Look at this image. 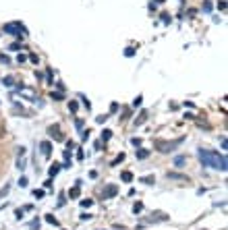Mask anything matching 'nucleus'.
I'll use <instances>...</instances> for the list:
<instances>
[{
    "mask_svg": "<svg viewBox=\"0 0 228 230\" xmlns=\"http://www.w3.org/2000/svg\"><path fill=\"white\" fill-rule=\"evenodd\" d=\"M60 168H62V166H60V164H52V166H50V170H48V172H50V176H56V174H58V170H60Z\"/></svg>",
    "mask_w": 228,
    "mask_h": 230,
    "instance_id": "obj_12",
    "label": "nucleus"
},
{
    "mask_svg": "<svg viewBox=\"0 0 228 230\" xmlns=\"http://www.w3.org/2000/svg\"><path fill=\"white\" fill-rule=\"evenodd\" d=\"M166 178H170V180H180V182H189V176L176 174V172H168V174H166Z\"/></svg>",
    "mask_w": 228,
    "mask_h": 230,
    "instance_id": "obj_8",
    "label": "nucleus"
},
{
    "mask_svg": "<svg viewBox=\"0 0 228 230\" xmlns=\"http://www.w3.org/2000/svg\"><path fill=\"white\" fill-rule=\"evenodd\" d=\"M141 102H143V95H137V98L133 100V108H137V106H141Z\"/></svg>",
    "mask_w": 228,
    "mask_h": 230,
    "instance_id": "obj_20",
    "label": "nucleus"
},
{
    "mask_svg": "<svg viewBox=\"0 0 228 230\" xmlns=\"http://www.w3.org/2000/svg\"><path fill=\"white\" fill-rule=\"evenodd\" d=\"M4 33H13V35H17V38L21 40L23 35L27 33V29H25L21 23H6L4 25Z\"/></svg>",
    "mask_w": 228,
    "mask_h": 230,
    "instance_id": "obj_3",
    "label": "nucleus"
},
{
    "mask_svg": "<svg viewBox=\"0 0 228 230\" xmlns=\"http://www.w3.org/2000/svg\"><path fill=\"white\" fill-rule=\"evenodd\" d=\"M139 180H141V182H145V184H154V182H156V178H154V176H141Z\"/></svg>",
    "mask_w": 228,
    "mask_h": 230,
    "instance_id": "obj_15",
    "label": "nucleus"
},
{
    "mask_svg": "<svg viewBox=\"0 0 228 230\" xmlns=\"http://www.w3.org/2000/svg\"><path fill=\"white\" fill-rule=\"evenodd\" d=\"M145 120H147V110H143V112H141V114H139V116L135 118V127H141Z\"/></svg>",
    "mask_w": 228,
    "mask_h": 230,
    "instance_id": "obj_10",
    "label": "nucleus"
},
{
    "mask_svg": "<svg viewBox=\"0 0 228 230\" xmlns=\"http://www.w3.org/2000/svg\"><path fill=\"white\" fill-rule=\"evenodd\" d=\"M110 137H112V131H108V129H104V131H102V141H108Z\"/></svg>",
    "mask_w": 228,
    "mask_h": 230,
    "instance_id": "obj_18",
    "label": "nucleus"
},
{
    "mask_svg": "<svg viewBox=\"0 0 228 230\" xmlns=\"http://www.w3.org/2000/svg\"><path fill=\"white\" fill-rule=\"evenodd\" d=\"M133 54H135L133 48H127V50H125V56H133Z\"/></svg>",
    "mask_w": 228,
    "mask_h": 230,
    "instance_id": "obj_31",
    "label": "nucleus"
},
{
    "mask_svg": "<svg viewBox=\"0 0 228 230\" xmlns=\"http://www.w3.org/2000/svg\"><path fill=\"white\" fill-rule=\"evenodd\" d=\"M116 193H118V187H116V184H108V187L102 191V197H104V199H112Z\"/></svg>",
    "mask_w": 228,
    "mask_h": 230,
    "instance_id": "obj_5",
    "label": "nucleus"
},
{
    "mask_svg": "<svg viewBox=\"0 0 228 230\" xmlns=\"http://www.w3.org/2000/svg\"><path fill=\"white\" fill-rule=\"evenodd\" d=\"M203 11H205V13H209V11H212V2H209V0H205V4H203Z\"/></svg>",
    "mask_w": 228,
    "mask_h": 230,
    "instance_id": "obj_25",
    "label": "nucleus"
},
{
    "mask_svg": "<svg viewBox=\"0 0 228 230\" xmlns=\"http://www.w3.org/2000/svg\"><path fill=\"white\" fill-rule=\"evenodd\" d=\"M95 120H98V122H100V125H102V122H106V120H108V114H102V116H98V118H95Z\"/></svg>",
    "mask_w": 228,
    "mask_h": 230,
    "instance_id": "obj_27",
    "label": "nucleus"
},
{
    "mask_svg": "<svg viewBox=\"0 0 228 230\" xmlns=\"http://www.w3.org/2000/svg\"><path fill=\"white\" fill-rule=\"evenodd\" d=\"M46 220H48V222H50V224H54V226H58V220H56L54 216H52V214H48V216H46Z\"/></svg>",
    "mask_w": 228,
    "mask_h": 230,
    "instance_id": "obj_22",
    "label": "nucleus"
},
{
    "mask_svg": "<svg viewBox=\"0 0 228 230\" xmlns=\"http://www.w3.org/2000/svg\"><path fill=\"white\" fill-rule=\"evenodd\" d=\"M122 160H125V154H120V156L116 158V160H114V162H112V166H116V164H120Z\"/></svg>",
    "mask_w": 228,
    "mask_h": 230,
    "instance_id": "obj_26",
    "label": "nucleus"
},
{
    "mask_svg": "<svg viewBox=\"0 0 228 230\" xmlns=\"http://www.w3.org/2000/svg\"><path fill=\"white\" fill-rule=\"evenodd\" d=\"M17 168L25 170V154H19V160H17Z\"/></svg>",
    "mask_w": 228,
    "mask_h": 230,
    "instance_id": "obj_11",
    "label": "nucleus"
},
{
    "mask_svg": "<svg viewBox=\"0 0 228 230\" xmlns=\"http://www.w3.org/2000/svg\"><path fill=\"white\" fill-rule=\"evenodd\" d=\"M120 178L125 180V182H131V180H133V174H131V172H122V174H120Z\"/></svg>",
    "mask_w": 228,
    "mask_h": 230,
    "instance_id": "obj_17",
    "label": "nucleus"
},
{
    "mask_svg": "<svg viewBox=\"0 0 228 230\" xmlns=\"http://www.w3.org/2000/svg\"><path fill=\"white\" fill-rule=\"evenodd\" d=\"M68 110H71V112H77V110H79V104H77V102H68Z\"/></svg>",
    "mask_w": 228,
    "mask_h": 230,
    "instance_id": "obj_21",
    "label": "nucleus"
},
{
    "mask_svg": "<svg viewBox=\"0 0 228 230\" xmlns=\"http://www.w3.org/2000/svg\"><path fill=\"white\" fill-rule=\"evenodd\" d=\"M17 60H19V62H25V60H27V56H25V54H19V58H17Z\"/></svg>",
    "mask_w": 228,
    "mask_h": 230,
    "instance_id": "obj_38",
    "label": "nucleus"
},
{
    "mask_svg": "<svg viewBox=\"0 0 228 230\" xmlns=\"http://www.w3.org/2000/svg\"><path fill=\"white\" fill-rule=\"evenodd\" d=\"M29 60L31 62H38V54H29Z\"/></svg>",
    "mask_w": 228,
    "mask_h": 230,
    "instance_id": "obj_37",
    "label": "nucleus"
},
{
    "mask_svg": "<svg viewBox=\"0 0 228 230\" xmlns=\"http://www.w3.org/2000/svg\"><path fill=\"white\" fill-rule=\"evenodd\" d=\"M91 205H93L91 199H83V201H81V207H91Z\"/></svg>",
    "mask_w": 228,
    "mask_h": 230,
    "instance_id": "obj_24",
    "label": "nucleus"
},
{
    "mask_svg": "<svg viewBox=\"0 0 228 230\" xmlns=\"http://www.w3.org/2000/svg\"><path fill=\"white\" fill-rule=\"evenodd\" d=\"M23 214H25V209H17V211H15V216H17V220H21V218H23Z\"/></svg>",
    "mask_w": 228,
    "mask_h": 230,
    "instance_id": "obj_29",
    "label": "nucleus"
},
{
    "mask_svg": "<svg viewBox=\"0 0 228 230\" xmlns=\"http://www.w3.org/2000/svg\"><path fill=\"white\" fill-rule=\"evenodd\" d=\"M40 149H42L44 158H50V154H52V143H50V141H42V143H40Z\"/></svg>",
    "mask_w": 228,
    "mask_h": 230,
    "instance_id": "obj_6",
    "label": "nucleus"
},
{
    "mask_svg": "<svg viewBox=\"0 0 228 230\" xmlns=\"http://www.w3.org/2000/svg\"><path fill=\"white\" fill-rule=\"evenodd\" d=\"M143 209V203H135V205H133V211H135V214H137V211H141Z\"/></svg>",
    "mask_w": 228,
    "mask_h": 230,
    "instance_id": "obj_28",
    "label": "nucleus"
},
{
    "mask_svg": "<svg viewBox=\"0 0 228 230\" xmlns=\"http://www.w3.org/2000/svg\"><path fill=\"white\" fill-rule=\"evenodd\" d=\"M147 156H150V152H147V149H139V152H137V158H139V160H145Z\"/></svg>",
    "mask_w": 228,
    "mask_h": 230,
    "instance_id": "obj_16",
    "label": "nucleus"
},
{
    "mask_svg": "<svg viewBox=\"0 0 228 230\" xmlns=\"http://www.w3.org/2000/svg\"><path fill=\"white\" fill-rule=\"evenodd\" d=\"M8 191H11V184H4V187L0 189V199H2L4 195H8Z\"/></svg>",
    "mask_w": 228,
    "mask_h": 230,
    "instance_id": "obj_19",
    "label": "nucleus"
},
{
    "mask_svg": "<svg viewBox=\"0 0 228 230\" xmlns=\"http://www.w3.org/2000/svg\"><path fill=\"white\" fill-rule=\"evenodd\" d=\"M79 195H81V184H75V187L68 191V197H71V199H77Z\"/></svg>",
    "mask_w": 228,
    "mask_h": 230,
    "instance_id": "obj_9",
    "label": "nucleus"
},
{
    "mask_svg": "<svg viewBox=\"0 0 228 230\" xmlns=\"http://www.w3.org/2000/svg\"><path fill=\"white\" fill-rule=\"evenodd\" d=\"M2 83H4V87H13V85H15V77H11V75L4 77V81H2Z\"/></svg>",
    "mask_w": 228,
    "mask_h": 230,
    "instance_id": "obj_14",
    "label": "nucleus"
},
{
    "mask_svg": "<svg viewBox=\"0 0 228 230\" xmlns=\"http://www.w3.org/2000/svg\"><path fill=\"white\" fill-rule=\"evenodd\" d=\"M199 162L205 168H214V170H222V172H226L228 168L226 158L216 152H209V149H199Z\"/></svg>",
    "mask_w": 228,
    "mask_h": 230,
    "instance_id": "obj_1",
    "label": "nucleus"
},
{
    "mask_svg": "<svg viewBox=\"0 0 228 230\" xmlns=\"http://www.w3.org/2000/svg\"><path fill=\"white\" fill-rule=\"evenodd\" d=\"M0 60H2L4 64H8V62H11V60H8V56H6V54H0Z\"/></svg>",
    "mask_w": 228,
    "mask_h": 230,
    "instance_id": "obj_32",
    "label": "nucleus"
},
{
    "mask_svg": "<svg viewBox=\"0 0 228 230\" xmlns=\"http://www.w3.org/2000/svg\"><path fill=\"white\" fill-rule=\"evenodd\" d=\"M180 143H182V139H176V141H164V139H158L154 145H156V149H158L160 154H170V152H174V149H176Z\"/></svg>",
    "mask_w": 228,
    "mask_h": 230,
    "instance_id": "obj_2",
    "label": "nucleus"
},
{
    "mask_svg": "<svg viewBox=\"0 0 228 230\" xmlns=\"http://www.w3.org/2000/svg\"><path fill=\"white\" fill-rule=\"evenodd\" d=\"M33 197H38V199H42V197H44V191H33Z\"/></svg>",
    "mask_w": 228,
    "mask_h": 230,
    "instance_id": "obj_33",
    "label": "nucleus"
},
{
    "mask_svg": "<svg viewBox=\"0 0 228 230\" xmlns=\"http://www.w3.org/2000/svg\"><path fill=\"white\" fill-rule=\"evenodd\" d=\"M17 93H19L21 98H27L29 102H40V100H38V93L33 91L31 87H19V91H17Z\"/></svg>",
    "mask_w": 228,
    "mask_h": 230,
    "instance_id": "obj_4",
    "label": "nucleus"
},
{
    "mask_svg": "<svg viewBox=\"0 0 228 230\" xmlns=\"http://www.w3.org/2000/svg\"><path fill=\"white\" fill-rule=\"evenodd\" d=\"M62 91H52V100H62Z\"/></svg>",
    "mask_w": 228,
    "mask_h": 230,
    "instance_id": "obj_23",
    "label": "nucleus"
},
{
    "mask_svg": "<svg viewBox=\"0 0 228 230\" xmlns=\"http://www.w3.org/2000/svg\"><path fill=\"white\" fill-rule=\"evenodd\" d=\"M131 143H133L135 147H139V145H141V139H137V137H135V139H131Z\"/></svg>",
    "mask_w": 228,
    "mask_h": 230,
    "instance_id": "obj_30",
    "label": "nucleus"
},
{
    "mask_svg": "<svg viewBox=\"0 0 228 230\" xmlns=\"http://www.w3.org/2000/svg\"><path fill=\"white\" fill-rule=\"evenodd\" d=\"M218 8H220V11H226V2L222 0V2H218Z\"/></svg>",
    "mask_w": 228,
    "mask_h": 230,
    "instance_id": "obj_35",
    "label": "nucleus"
},
{
    "mask_svg": "<svg viewBox=\"0 0 228 230\" xmlns=\"http://www.w3.org/2000/svg\"><path fill=\"white\" fill-rule=\"evenodd\" d=\"M156 2H158V4H162V2H164V0H156Z\"/></svg>",
    "mask_w": 228,
    "mask_h": 230,
    "instance_id": "obj_39",
    "label": "nucleus"
},
{
    "mask_svg": "<svg viewBox=\"0 0 228 230\" xmlns=\"http://www.w3.org/2000/svg\"><path fill=\"white\" fill-rule=\"evenodd\" d=\"M162 21H164V23H170V17H168V15L164 13V15H162Z\"/></svg>",
    "mask_w": 228,
    "mask_h": 230,
    "instance_id": "obj_36",
    "label": "nucleus"
},
{
    "mask_svg": "<svg viewBox=\"0 0 228 230\" xmlns=\"http://www.w3.org/2000/svg\"><path fill=\"white\" fill-rule=\"evenodd\" d=\"M48 133H50V137H52V139H56V141H62V139H64V135L60 133V129H58V127H50V129H48Z\"/></svg>",
    "mask_w": 228,
    "mask_h": 230,
    "instance_id": "obj_7",
    "label": "nucleus"
},
{
    "mask_svg": "<svg viewBox=\"0 0 228 230\" xmlns=\"http://www.w3.org/2000/svg\"><path fill=\"white\" fill-rule=\"evenodd\" d=\"M19 184H21V187H27V178H25V176H21V180H19Z\"/></svg>",
    "mask_w": 228,
    "mask_h": 230,
    "instance_id": "obj_34",
    "label": "nucleus"
},
{
    "mask_svg": "<svg viewBox=\"0 0 228 230\" xmlns=\"http://www.w3.org/2000/svg\"><path fill=\"white\" fill-rule=\"evenodd\" d=\"M185 162H187V158L185 156H178V158H174V166H185Z\"/></svg>",
    "mask_w": 228,
    "mask_h": 230,
    "instance_id": "obj_13",
    "label": "nucleus"
}]
</instances>
